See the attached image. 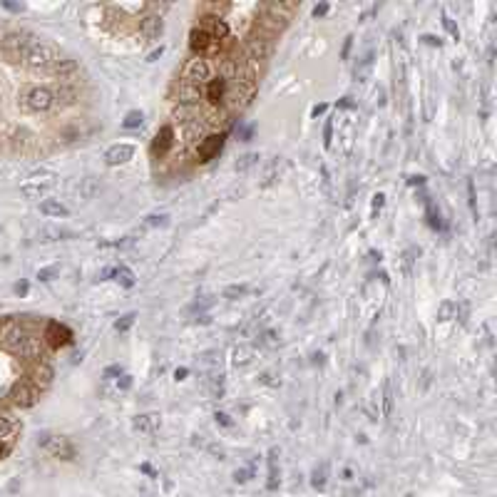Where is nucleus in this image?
Returning a JSON list of instances; mask_svg holds the SVG:
<instances>
[{"label":"nucleus","mask_w":497,"mask_h":497,"mask_svg":"<svg viewBox=\"0 0 497 497\" xmlns=\"http://www.w3.org/2000/svg\"><path fill=\"white\" fill-rule=\"evenodd\" d=\"M452 311H455V304H450V301H445V304H440V311H438V318L447 321L452 318Z\"/></svg>","instance_id":"36"},{"label":"nucleus","mask_w":497,"mask_h":497,"mask_svg":"<svg viewBox=\"0 0 497 497\" xmlns=\"http://www.w3.org/2000/svg\"><path fill=\"white\" fill-rule=\"evenodd\" d=\"M251 132H254L251 127H241V129H239V135H241V139H251Z\"/></svg>","instance_id":"48"},{"label":"nucleus","mask_w":497,"mask_h":497,"mask_svg":"<svg viewBox=\"0 0 497 497\" xmlns=\"http://www.w3.org/2000/svg\"><path fill=\"white\" fill-rule=\"evenodd\" d=\"M214 418H217V423H222V425H226V428L231 425V418H229L226 413H217V415H214Z\"/></svg>","instance_id":"46"},{"label":"nucleus","mask_w":497,"mask_h":497,"mask_svg":"<svg viewBox=\"0 0 497 497\" xmlns=\"http://www.w3.org/2000/svg\"><path fill=\"white\" fill-rule=\"evenodd\" d=\"M33 385H37L40 391L42 388H48L50 383H52V365L48 363V360H37L35 365H33Z\"/></svg>","instance_id":"10"},{"label":"nucleus","mask_w":497,"mask_h":497,"mask_svg":"<svg viewBox=\"0 0 497 497\" xmlns=\"http://www.w3.org/2000/svg\"><path fill=\"white\" fill-rule=\"evenodd\" d=\"M204 33H209L214 40H219V37H226L229 35V28H226V23L224 20H219V17H202V25H199Z\"/></svg>","instance_id":"12"},{"label":"nucleus","mask_w":497,"mask_h":497,"mask_svg":"<svg viewBox=\"0 0 497 497\" xmlns=\"http://www.w3.org/2000/svg\"><path fill=\"white\" fill-rule=\"evenodd\" d=\"M33 42L35 40H30L28 33H8L3 42H0V55L8 62H20V60H25V52Z\"/></svg>","instance_id":"1"},{"label":"nucleus","mask_w":497,"mask_h":497,"mask_svg":"<svg viewBox=\"0 0 497 497\" xmlns=\"http://www.w3.org/2000/svg\"><path fill=\"white\" fill-rule=\"evenodd\" d=\"M55 274H57V266H48V269H40V271H37V278H40V281H50Z\"/></svg>","instance_id":"38"},{"label":"nucleus","mask_w":497,"mask_h":497,"mask_svg":"<svg viewBox=\"0 0 497 497\" xmlns=\"http://www.w3.org/2000/svg\"><path fill=\"white\" fill-rule=\"evenodd\" d=\"M10 398L20 408H30V405H35L40 400V388L33 385L30 380H17L13 385V391H10Z\"/></svg>","instance_id":"5"},{"label":"nucleus","mask_w":497,"mask_h":497,"mask_svg":"<svg viewBox=\"0 0 497 497\" xmlns=\"http://www.w3.org/2000/svg\"><path fill=\"white\" fill-rule=\"evenodd\" d=\"M115 278L120 281V284H122L124 289H132V286H135V274L129 271V269H124V266L115 269Z\"/></svg>","instance_id":"25"},{"label":"nucleus","mask_w":497,"mask_h":497,"mask_svg":"<svg viewBox=\"0 0 497 497\" xmlns=\"http://www.w3.org/2000/svg\"><path fill=\"white\" fill-rule=\"evenodd\" d=\"M142 470H144V472H147V475H152V478H157V472H154V470H152V467H149V465H142Z\"/></svg>","instance_id":"55"},{"label":"nucleus","mask_w":497,"mask_h":497,"mask_svg":"<svg viewBox=\"0 0 497 497\" xmlns=\"http://www.w3.org/2000/svg\"><path fill=\"white\" fill-rule=\"evenodd\" d=\"M443 25H445V30H447L452 37L460 40V30H458V25H455V23H452V17H450V15H443Z\"/></svg>","instance_id":"35"},{"label":"nucleus","mask_w":497,"mask_h":497,"mask_svg":"<svg viewBox=\"0 0 497 497\" xmlns=\"http://www.w3.org/2000/svg\"><path fill=\"white\" fill-rule=\"evenodd\" d=\"M75 72H77V62H75V60H55V62H52V75H57L60 80L70 77V75H75Z\"/></svg>","instance_id":"18"},{"label":"nucleus","mask_w":497,"mask_h":497,"mask_svg":"<svg viewBox=\"0 0 497 497\" xmlns=\"http://www.w3.org/2000/svg\"><path fill=\"white\" fill-rule=\"evenodd\" d=\"M23 107L30 112H45L52 107V95L48 87H30L23 92Z\"/></svg>","instance_id":"3"},{"label":"nucleus","mask_w":497,"mask_h":497,"mask_svg":"<svg viewBox=\"0 0 497 497\" xmlns=\"http://www.w3.org/2000/svg\"><path fill=\"white\" fill-rule=\"evenodd\" d=\"M251 360V348L249 345H239V348H234V363L236 365H244Z\"/></svg>","instance_id":"28"},{"label":"nucleus","mask_w":497,"mask_h":497,"mask_svg":"<svg viewBox=\"0 0 497 497\" xmlns=\"http://www.w3.org/2000/svg\"><path fill=\"white\" fill-rule=\"evenodd\" d=\"M211 42H214V37H211L209 33H204L202 28L191 30V40H189L191 50H197V52H204V50H209V48H211Z\"/></svg>","instance_id":"15"},{"label":"nucleus","mask_w":497,"mask_h":497,"mask_svg":"<svg viewBox=\"0 0 497 497\" xmlns=\"http://www.w3.org/2000/svg\"><path fill=\"white\" fill-rule=\"evenodd\" d=\"M204 97V90L199 87V85H189V82H179V87H177V100L182 107H189V104H197L199 100Z\"/></svg>","instance_id":"8"},{"label":"nucleus","mask_w":497,"mask_h":497,"mask_svg":"<svg viewBox=\"0 0 497 497\" xmlns=\"http://www.w3.org/2000/svg\"><path fill=\"white\" fill-rule=\"evenodd\" d=\"M135 428H137V430H144V433H154V430L159 428V415H157V413L139 415V418L135 420Z\"/></svg>","instance_id":"23"},{"label":"nucleus","mask_w":497,"mask_h":497,"mask_svg":"<svg viewBox=\"0 0 497 497\" xmlns=\"http://www.w3.org/2000/svg\"><path fill=\"white\" fill-rule=\"evenodd\" d=\"M15 291H17L20 296H25V293H28V284H25V281H23V284H17V286H15Z\"/></svg>","instance_id":"52"},{"label":"nucleus","mask_w":497,"mask_h":497,"mask_svg":"<svg viewBox=\"0 0 497 497\" xmlns=\"http://www.w3.org/2000/svg\"><path fill=\"white\" fill-rule=\"evenodd\" d=\"M142 120H144V117H142V112H129V115L124 117V122H122V124H124L127 129H135V127H139V124H142Z\"/></svg>","instance_id":"32"},{"label":"nucleus","mask_w":497,"mask_h":497,"mask_svg":"<svg viewBox=\"0 0 497 497\" xmlns=\"http://www.w3.org/2000/svg\"><path fill=\"white\" fill-rule=\"evenodd\" d=\"M351 104H353L351 97H343V100H341V107H351Z\"/></svg>","instance_id":"56"},{"label":"nucleus","mask_w":497,"mask_h":497,"mask_svg":"<svg viewBox=\"0 0 497 497\" xmlns=\"http://www.w3.org/2000/svg\"><path fill=\"white\" fill-rule=\"evenodd\" d=\"M55 60H57V55H55L52 45H48V42H33L25 52V62L30 68H48Z\"/></svg>","instance_id":"4"},{"label":"nucleus","mask_w":497,"mask_h":497,"mask_svg":"<svg viewBox=\"0 0 497 497\" xmlns=\"http://www.w3.org/2000/svg\"><path fill=\"white\" fill-rule=\"evenodd\" d=\"M239 65H241V62L236 60V57H226V60H222V62H219V77L226 80V82H229V80H236Z\"/></svg>","instance_id":"17"},{"label":"nucleus","mask_w":497,"mask_h":497,"mask_svg":"<svg viewBox=\"0 0 497 497\" xmlns=\"http://www.w3.org/2000/svg\"><path fill=\"white\" fill-rule=\"evenodd\" d=\"M246 291H249L246 286L236 284V286H226V289H224V296H226V298H241V296H246Z\"/></svg>","instance_id":"33"},{"label":"nucleus","mask_w":497,"mask_h":497,"mask_svg":"<svg viewBox=\"0 0 497 497\" xmlns=\"http://www.w3.org/2000/svg\"><path fill=\"white\" fill-rule=\"evenodd\" d=\"M271 40H274V35H269V33H264V30H258L256 35H251L249 42H246L249 60H251V62H254V60H264L266 52L271 50Z\"/></svg>","instance_id":"6"},{"label":"nucleus","mask_w":497,"mask_h":497,"mask_svg":"<svg viewBox=\"0 0 497 497\" xmlns=\"http://www.w3.org/2000/svg\"><path fill=\"white\" fill-rule=\"evenodd\" d=\"M135 318H137L135 313H127V316H122V318H120V321L115 323V328H117L120 333H124V331H129V326H132V323H135Z\"/></svg>","instance_id":"31"},{"label":"nucleus","mask_w":497,"mask_h":497,"mask_svg":"<svg viewBox=\"0 0 497 497\" xmlns=\"http://www.w3.org/2000/svg\"><path fill=\"white\" fill-rule=\"evenodd\" d=\"M408 182H410V184H423V177H410Z\"/></svg>","instance_id":"58"},{"label":"nucleus","mask_w":497,"mask_h":497,"mask_svg":"<svg viewBox=\"0 0 497 497\" xmlns=\"http://www.w3.org/2000/svg\"><path fill=\"white\" fill-rule=\"evenodd\" d=\"M209 77H211V65H209L206 57L189 60L184 72H182V80L189 82V85H204V82H209Z\"/></svg>","instance_id":"2"},{"label":"nucleus","mask_w":497,"mask_h":497,"mask_svg":"<svg viewBox=\"0 0 497 497\" xmlns=\"http://www.w3.org/2000/svg\"><path fill=\"white\" fill-rule=\"evenodd\" d=\"M17 433V420L10 415H0V440H8L13 445V435Z\"/></svg>","instance_id":"22"},{"label":"nucleus","mask_w":497,"mask_h":497,"mask_svg":"<svg viewBox=\"0 0 497 497\" xmlns=\"http://www.w3.org/2000/svg\"><path fill=\"white\" fill-rule=\"evenodd\" d=\"M169 144H171V127H162L157 132V137H154V142H152V152L162 157L169 149Z\"/></svg>","instance_id":"16"},{"label":"nucleus","mask_w":497,"mask_h":497,"mask_svg":"<svg viewBox=\"0 0 497 497\" xmlns=\"http://www.w3.org/2000/svg\"><path fill=\"white\" fill-rule=\"evenodd\" d=\"M209 393H211L214 398H222V393H224V376H222V373H214V376H211V380H209Z\"/></svg>","instance_id":"26"},{"label":"nucleus","mask_w":497,"mask_h":497,"mask_svg":"<svg viewBox=\"0 0 497 497\" xmlns=\"http://www.w3.org/2000/svg\"><path fill=\"white\" fill-rule=\"evenodd\" d=\"M187 373H189L187 368H177V373H174V376H177V380H182V378H187Z\"/></svg>","instance_id":"54"},{"label":"nucleus","mask_w":497,"mask_h":497,"mask_svg":"<svg viewBox=\"0 0 497 497\" xmlns=\"http://www.w3.org/2000/svg\"><path fill=\"white\" fill-rule=\"evenodd\" d=\"M162 224H167V217H157V214L147 217V226H162Z\"/></svg>","instance_id":"40"},{"label":"nucleus","mask_w":497,"mask_h":497,"mask_svg":"<svg viewBox=\"0 0 497 497\" xmlns=\"http://www.w3.org/2000/svg\"><path fill=\"white\" fill-rule=\"evenodd\" d=\"M383 199H385L383 194H376V197H373V209H380V206H383Z\"/></svg>","instance_id":"50"},{"label":"nucleus","mask_w":497,"mask_h":497,"mask_svg":"<svg viewBox=\"0 0 497 497\" xmlns=\"http://www.w3.org/2000/svg\"><path fill=\"white\" fill-rule=\"evenodd\" d=\"M351 45H353V35H348V37H345V42H343V50H341V57H343V60L348 57V52H351Z\"/></svg>","instance_id":"41"},{"label":"nucleus","mask_w":497,"mask_h":497,"mask_svg":"<svg viewBox=\"0 0 497 497\" xmlns=\"http://www.w3.org/2000/svg\"><path fill=\"white\" fill-rule=\"evenodd\" d=\"M50 95H52V102H62V104H72L77 100V90L72 87V85H65V82L55 85V87L50 90Z\"/></svg>","instance_id":"13"},{"label":"nucleus","mask_w":497,"mask_h":497,"mask_svg":"<svg viewBox=\"0 0 497 497\" xmlns=\"http://www.w3.org/2000/svg\"><path fill=\"white\" fill-rule=\"evenodd\" d=\"M222 144H224V137H222V135H209L206 139H202L199 147H197V157H199V162H209V159H214V157L219 154Z\"/></svg>","instance_id":"7"},{"label":"nucleus","mask_w":497,"mask_h":497,"mask_svg":"<svg viewBox=\"0 0 497 497\" xmlns=\"http://www.w3.org/2000/svg\"><path fill=\"white\" fill-rule=\"evenodd\" d=\"M115 376H122V368H120V365H110V368L104 371V378H115Z\"/></svg>","instance_id":"44"},{"label":"nucleus","mask_w":497,"mask_h":497,"mask_svg":"<svg viewBox=\"0 0 497 497\" xmlns=\"http://www.w3.org/2000/svg\"><path fill=\"white\" fill-rule=\"evenodd\" d=\"M159 55H162V48H159V50H154V52H152V55H149V62H152V60H157V57H159Z\"/></svg>","instance_id":"57"},{"label":"nucleus","mask_w":497,"mask_h":497,"mask_svg":"<svg viewBox=\"0 0 497 497\" xmlns=\"http://www.w3.org/2000/svg\"><path fill=\"white\" fill-rule=\"evenodd\" d=\"M117 385L122 388V391H127V388H129V385H132V378H129V376H120V380H117Z\"/></svg>","instance_id":"45"},{"label":"nucleus","mask_w":497,"mask_h":497,"mask_svg":"<svg viewBox=\"0 0 497 497\" xmlns=\"http://www.w3.org/2000/svg\"><path fill=\"white\" fill-rule=\"evenodd\" d=\"M264 343H266V345H276V336H274L271 331H269V333H264Z\"/></svg>","instance_id":"49"},{"label":"nucleus","mask_w":497,"mask_h":497,"mask_svg":"<svg viewBox=\"0 0 497 497\" xmlns=\"http://www.w3.org/2000/svg\"><path fill=\"white\" fill-rule=\"evenodd\" d=\"M234 480H236V482H246V480H249V472H246V470H239Z\"/></svg>","instance_id":"47"},{"label":"nucleus","mask_w":497,"mask_h":497,"mask_svg":"<svg viewBox=\"0 0 497 497\" xmlns=\"http://www.w3.org/2000/svg\"><path fill=\"white\" fill-rule=\"evenodd\" d=\"M132 154H135L132 144H115V147L107 149L104 159H107V164H110V167H117V164H124L127 159H132Z\"/></svg>","instance_id":"11"},{"label":"nucleus","mask_w":497,"mask_h":497,"mask_svg":"<svg viewBox=\"0 0 497 497\" xmlns=\"http://www.w3.org/2000/svg\"><path fill=\"white\" fill-rule=\"evenodd\" d=\"M45 338L52 348H57V345H65V343H70V331L65 328V326H60V323H55V321H50L48 323V328H45Z\"/></svg>","instance_id":"9"},{"label":"nucleus","mask_w":497,"mask_h":497,"mask_svg":"<svg viewBox=\"0 0 497 497\" xmlns=\"http://www.w3.org/2000/svg\"><path fill=\"white\" fill-rule=\"evenodd\" d=\"M226 87H229V82L222 80V77H219V82H211L209 87H206V97H209V102H211V104H222V97H224Z\"/></svg>","instance_id":"21"},{"label":"nucleus","mask_w":497,"mask_h":497,"mask_svg":"<svg viewBox=\"0 0 497 497\" xmlns=\"http://www.w3.org/2000/svg\"><path fill=\"white\" fill-rule=\"evenodd\" d=\"M72 231L62 229V226H42L40 229V241H57V239H68Z\"/></svg>","instance_id":"19"},{"label":"nucleus","mask_w":497,"mask_h":497,"mask_svg":"<svg viewBox=\"0 0 497 497\" xmlns=\"http://www.w3.org/2000/svg\"><path fill=\"white\" fill-rule=\"evenodd\" d=\"M383 410H385V415H391V410H393V388L391 383H385V395H383Z\"/></svg>","instance_id":"34"},{"label":"nucleus","mask_w":497,"mask_h":497,"mask_svg":"<svg viewBox=\"0 0 497 497\" xmlns=\"http://www.w3.org/2000/svg\"><path fill=\"white\" fill-rule=\"evenodd\" d=\"M323 112H326V104H316V107H313V117H318V115H323Z\"/></svg>","instance_id":"53"},{"label":"nucleus","mask_w":497,"mask_h":497,"mask_svg":"<svg viewBox=\"0 0 497 497\" xmlns=\"http://www.w3.org/2000/svg\"><path fill=\"white\" fill-rule=\"evenodd\" d=\"M8 450H10L8 445H0V458H3V455H5V452H8Z\"/></svg>","instance_id":"59"},{"label":"nucleus","mask_w":497,"mask_h":497,"mask_svg":"<svg viewBox=\"0 0 497 497\" xmlns=\"http://www.w3.org/2000/svg\"><path fill=\"white\" fill-rule=\"evenodd\" d=\"M331 132H333V124L326 122V129H323V144L326 147H331Z\"/></svg>","instance_id":"42"},{"label":"nucleus","mask_w":497,"mask_h":497,"mask_svg":"<svg viewBox=\"0 0 497 497\" xmlns=\"http://www.w3.org/2000/svg\"><path fill=\"white\" fill-rule=\"evenodd\" d=\"M415 254H420L418 249H408L405 251V256H403V269H405V274H410V264H413V256Z\"/></svg>","instance_id":"37"},{"label":"nucleus","mask_w":497,"mask_h":497,"mask_svg":"<svg viewBox=\"0 0 497 497\" xmlns=\"http://www.w3.org/2000/svg\"><path fill=\"white\" fill-rule=\"evenodd\" d=\"M256 162H258V154H244L239 162H236V171H246V169H251Z\"/></svg>","instance_id":"30"},{"label":"nucleus","mask_w":497,"mask_h":497,"mask_svg":"<svg viewBox=\"0 0 497 497\" xmlns=\"http://www.w3.org/2000/svg\"><path fill=\"white\" fill-rule=\"evenodd\" d=\"M214 304V298L211 296H206V298H202V301H194L191 304V311H202V308H209Z\"/></svg>","instance_id":"39"},{"label":"nucleus","mask_w":497,"mask_h":497,"mask_svg":"<svg viewBox=\"0 0 497 497\" xmlns=\"http://www.w3.org/2000/svg\"><path fill=\"white\" fill-rule=\"evenodd\" d=\"M326 472H328V465H326V463H321V465L313 470V480H311L313 487H318V490L326 487Z\"/></svg>","instance_id":"27"},{"label":"nucleus","mask_w":497,"mask_h":497,"mask_svg":"<svg viewBox=\"0 0 497 497\" xmlns=\"http://www.w3.org/2000/svg\"><path fill=\"white\" fill-rule=\"evenodd\" d=\"M423 40H425V42H428V45H440V40H438V37H435V35H425V37H423Z\"/></svg>","instance_id":"51"},{"label":"nucleus","mask_w":497,"mask_h":497,"mask_svg":"<svg viewBox=\"0 0 497 497\" xmlns=\"http://www.w3.org/2000/svg\"><path fill=\"white\" fill-rule=\"evenodd\" d=\"M326 13H328V5H326V3H318V5L313 8V17H323Z\"/></svg>","instance_id":"43"},{"label":"nucleus","mask_w":497,"mask_h":497,"mask_svg":"<svg viewBox=\"0 0 497 497\" xmlns=\"http://www.w3.org/2000/svg\"><path fill=\"white\" fill-rule=\"evenodd\" d=\"M139 28H142V35H144L147 40H154V37H159V33H162V17H159V15H147V17H142Z\"/></svg>","instance_id":"14"},{"label":"nucleus","mask_w":497,"mask_h":497,"mask_svg":"<svg viewBox=\"0 0 497 497\" xmlns=\"http://www.w3.org/2000/svg\"><path fill=\"white\" fill-rule=\"evenodd\" d=\"M40 211L45 214V217H68V206L60 204L57 199H45L40 204Z\"/></svg>","instance_id":"20"},{"label":"nucleus","mask_w":497,"mask_h":497,"mask_svg":"<svg viewBox=\"0 0 497 497\" xmlns=\"http://www.w3.org/2000/svg\"><path fill=\"white\" fill-rule=\"evenodd\" d=\"M371 62H373V55L368 52V55H365V57L360 60V65H356V72H353V75H356V80H363L365 75H368V70H371Z\"/></svg>","instance_id":"29"},{"label":"nucleus","mask_w":497,"mask_h":497,"mask_svg":"<svg viewBox=\"0 0 497 497\" xmlns=\"http://www.w3.org/2000/svg\"><path fill=\"white\" fill-rule=\"evenodd\" d=\"M276 455H278V450L274 447L269 452V490H276L278 487V472H276Z\"/></svg>","instance_id":"24"}]
</instances>
